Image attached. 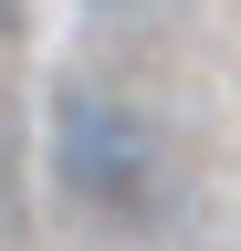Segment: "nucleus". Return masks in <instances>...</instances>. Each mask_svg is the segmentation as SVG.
Returning <instances> with one entry per match:
<instances>
[{"instance_id": "f257e3e1", "label": "nucleus", "mask_w": 241, "mask_h": 251, "mask_svg": "<svg viewBox=\"0 0 241 251\" xmlns=\"http://www.w3.org/2000/svg\"><path fill=\"white\" fill-rule=\"evenodd\" d=\"M63 157H74V178L95 188V199H115V209H136V199H147V178H158L147 126H136V115H115V105H63Z\"/></svg>"}]
</instances>
